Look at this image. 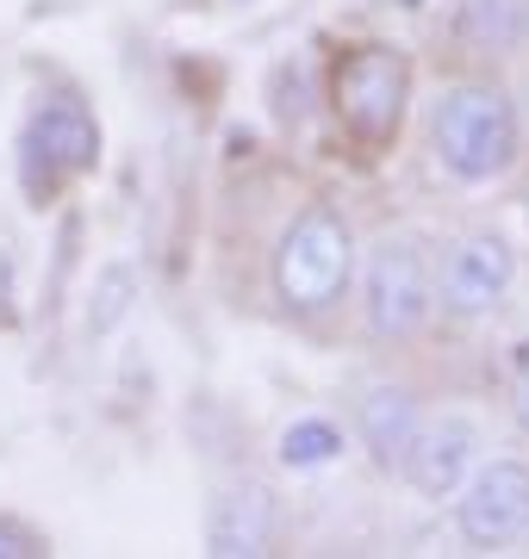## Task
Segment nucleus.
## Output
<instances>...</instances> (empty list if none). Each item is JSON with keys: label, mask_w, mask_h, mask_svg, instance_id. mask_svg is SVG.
<instances>
[{"label": "nucleus", "mask_w": 529, "mask_h": 559, "mask_svg": "<svg viewBox=\"0 0 529 559\" xmlns=\"http://www.w3.org/2000/svg\"><path fill=\"white\" fill-rule=\"evenodd\" d=\"M430 150L455 180H498L510 175V162L524 150V124H517V100L498 81H455L443 87V100L430 112Z\"/></svg>", "instance_id": "f257e3e1"}, {"label": "nucleus", "mask_w": 529, "mask_h": 559, "mask_svg": "<svg viewBox=\"0 0 529 559\" xmlns=\"http://www.w3.org/2000/svg\"><path fill=\"white\" fill-rule=\"evenodd\" d=\"M355 274V230L337 205L311 200L293 212V224L274 242V299L293 318H318L349 293Z\"/></svg>", "instance_id": "f03ea898"}, {"label": "nucleus", "mask_w": 529, "mask_h": 559, "mask_svg": "<svg viewBox=\"0 0 529 559\" xmlns=\"http://www.w3.org/2000/svg\"><path fill=\"white\" fill-rule=\"evenodd\" d=\"M330 106H337V124L362 150H392L399 124H405V106H411L405 50H392V44H355V50H343L337 69H330Z\"/></svg>", "instance_id": "7ed1b4c3"}, {"label": "nucleus", "mask_w": 529, "mask_h": 559, "mask_svg": "<svg viewBox=\"0 0 529 559\" xmlns=\"http://www.w3.org/2000/svg\"><path fill=\"white\" fill-rule=\"evenodd\" d=\"M94 162H101V124L87 112L75 94H50L38 100L32 124H25L20 138V180L32 205H50L69 187V180L94 175Z\"/></svg>", "instance_id": "20e7f679"}, {"label": "nucleus", "mask_w": 529, "mask_h": 559, "mask_svg": "<svg viewBox=\"0 0 529 559\" xmlns=\"http://www.w3.org/2000/svg\"><path fill=\"white\" fill-rule=\"evenodd\" d=\"M362 311H367V330L380 342H411L430 318H436V274H430L418 237L387 230V237L367 249Z\"/></svg>", "instance_id": "39448f33"}, {"label": "nucleus", "mask_w": 529, "mask_h": 559, "mask_svg": "<svg viewBox=\"0 0 529 559\" xmlns=\"http://www.w3.org/2000/svg\"><path fill=\"white\" fill-rule=\"evenodd\" d=\"M455 522L473 547H510L529 535V466L524 460H480L455 491Z\"/></svg>", "instance_id": "423d86ee"}, {"label": "nucleus", "mask_w": 529, "mask_h": 559, "mask_svg": "<svg viewBox=\"0 0 529 559\" xmlns=\"http://www.w3.org/2000/svg\"><path fill=\"white\" fill-rule=\"evenodd\" d=\"M510 280H517V249H510V237H498V230H468L443 261L436 305H443L448 318H461V323L492 318V311L505 305Z\"/></svg>", "instance_id": "0eeeda50"}, {"label": "nucleus", "mask_w": 529, "mask_h": 559, "mask_svg": "<svg viewBox=\"0 0 529 559\" xmlns=\"http://www.w3.org/2000/svg\"><path fill=\"white\" fill-rule=\"evenodd\" d=\"M480 423L468 411H443V417H424L418 423V436H411L405 460H399V473L411 479V491H424V498H455L468 473L480 466Z\"/></svg>", "instance_id": "6e6552de"}, {"label": "nucleus", "mask_w": 529, "mask_h": 559, "mask_svg": "<svg viewBox=\"0 0 529 559\" xmlns=\"http://www.w3.org/2000/svg\"><path fill=\"white\" fill-rule=\"evenodd\" d=\"M418 423H424V411H418V392L411 385H367L362 404H355V436H362V448L380 466H399L405 460Z\"/></svg>", "instance_id": "1a4fd4ad"}, {"label": "nucleus", "mask_w": 529, "mask_h": 559, "mask_svg": "<svg viewBox=\"0 0 529 559\" xmlns=\"http://www.w3.org/2000/svg\"><path fill=\"white\" fill-rule=\"evenodd\" d=\"M529 25V0H455V20H448V38L461 57H505L524 44Z\"/></svg>", "instance_id": "9d476101"}, {"label": "nucleus", "mask_w": 529, "mask_h": 559, "mask_svg": "<svg viewBox=\"0 0 529 559\" xmlns=\"http://www.w3.org/2000/svg\"><path fill=\"white\" fill-rule=\"evenodd\" d=\"M268 522H274V503H268L262 485H244V491H224L212 503V554H262L268 547Z\"/></svg>", "instance_id": "9b49d317"}, {"label": "nucleus", "mask_w": 529, "mask_h": 559, "mask_svg": "<svg viewBox=\"0 0 529 559\" xmlns=\"http://www.w3.org/2000/svg\"><path fill=\"white\" fill-rule=\"evenodd\" d=\"M131 305H138V267L131 261H106L101 274H94V299H87V336L94 342L113 336L131 318Z\"/></svg>", "instance_id": "f8f14e48"}, {"label": "nucleus", "mask_w": 529, "mask_h": 559, "mask_svg": "<svg viewBox=\"0 0 529 559\" xmlns=\"http://www.w3.org/2000/svg\"><path fill=\"white\" fill-rule=\"evenodd\" d=\"M343 454V429L330 417H299L281 429V460L293 473H311V466H330V460Z\"/></svg>", "instance_id": "ddd939ff"}, {"label": "nucleus", "mask_w": 529, "mask_h": 559, "mask_svg": "<svg viewBox=\"0 0 529 559\" xmlns=\"http://www.w3.org/2000/svg\"><path fill=\"white\" fill-rule=\"evenodd\" d=\"M44 554H50L44 528H32V522L13 516V510H0V559H44Z\"/></svg>", "instance_id": "4468645a"}, {"label": "nucleus", "mask_w": 529, "mask_h": 559, "mask_svg": "<svg viewBox=\"0 0 529 559\" xmlns=\"http://www.w3.org/2000/svg\"><path fill=\"white\" fill-rule=\"evenodd\" d=\"M510 417H517V429L529 436V380L517 385V399H510Z\"/></svg>", "instance_id": "2eb2a0df"}, {"label": "nucleus", "mask_w": 529, "mask_h": 559, "mask_svg": "<svg viewBox=\"0 0 529 559\" xmlns=\"http://www.w3.org/2000/svg\"><path fill=\"white\" fill-rule=\"evenodd\" d=\"M399 7H424V0H399Z\"/></svg>", "instance_id": "dca6fc26"}]
</instances>
